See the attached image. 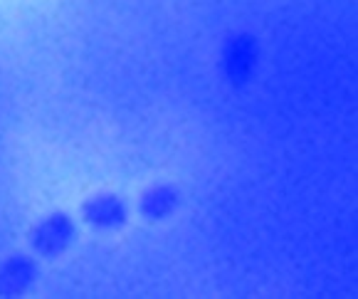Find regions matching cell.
<instances>
[{
    "mask_svg": "<svg viewBox=\"0 0 358 299\" xmlns=\"http://www.w3.org/2000/svg\"><path fill=\"white\" fill-rule=\"evenodd\" d=\"M37 265L27 255H13L0 265V297H20L35 284Z\"/></svg>",
    "mask_w": 358,
    "mask_h": 299,
    "instance_id": "obj_4",
    "label": "cell"
},
{
    "mask_svg": "<svg viewBox=\"0 0 358 299\" xmlns=\"http://www.w3.org/2000/svg\"><path fill=\"white\" fill-rule=\"evenodd\" d=\"M180 205V193L178 188L169 183L151 186L148 190H143L141 200H138V213L146 218L148 223H158L171 218Z\"/></svg>",
    "mask_w": 358,
    "mask_h": 299,
    "instance_id": "obj_5",
    "label": "cell"
},
{
    "mask_svg": "<svg viewBox=\"0 0 358 299\" xmlns=\"http://www.w3.org/2000/svg\"><path fill=\"white\" fill-rule=\"evenodd\" d=\"M82 221L94 230H122L129 223V205L116 193L92 195L82 205Z\"/></svg>",
    "mask_w": 358,
    "mask_h": 299,
    "instance_id": "obj_3",
    "label": "cell"
},
{
    "mask_svg": "<svg viewBox=\"0 0 358 299\" xmlns=\"http://www.w3.org/2000/svg\"><path fill=\"white\" fill-rule=\"evenodd\" d=\"M77 228L67 213H52L30 230V245L40 258H57L74 242Z\"/></svg>",
    "mask_w": 358,
    "mask_h": 299,
    "instance_id": "obj_2",
    "label": "cell"
},
{
    "mask_svg": "<svg viewBox=\"0 0 358 299\" xmlns=\"http://www.w3.org/2000/svg\"><path fill=\"white\" fill-rule=\"evenodd\" d=\"M259 64V45L252 35H230L220 50V67L232 87H245L255 77Z\"/></svg>",
    "mask_w": 358,
    "mask_h": 299,
    "instance_id": "obj_1",
    "label": "cell"
}]
</instances>
